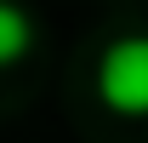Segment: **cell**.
<instances>
[{"label": "cell", "mask_w": 148, "mask_h": 143, "mask_svg": "<svg viewBox=\"0 0 148 143\" xmlns=\"http://www.w3.org/2000/svg\"><path fill=\"white\" fill-rule=\"evenodd\" d=\"M97 97L114 115H148V35H120L97 57Z\"/></svg>", "instance_id": "cell-1"}, {"label": "cell", "mask_w": 148, "mask_h": 143, "mask_svg": "<svg viewBox=\"0 0 148 143\" xmlns=\"http://www.w3.org/2000/svg\"><path fill=\"white\" fill-rule=\"evenodd\" d=\"M29 52H34V17L23 6H12V0H0V69L29 57Z\"/></svg>", "instance_id": "cell-2"}]
</instances>
